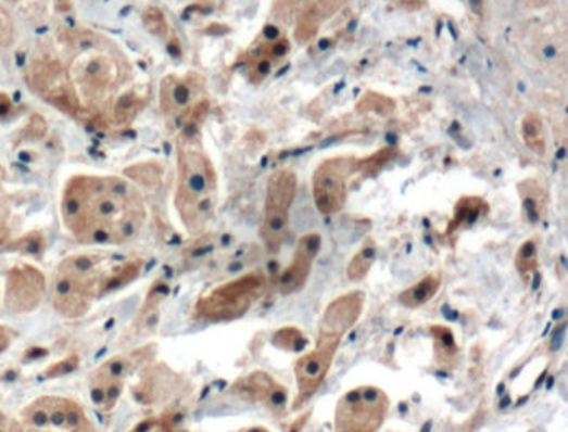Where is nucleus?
Returning <instances> with one entry per match:
<instances>
[{"mask_svg":"<svg viewBox=\"0 0 568 432\" xmlns=\"http://www.w3.org/2000/svg\"><path fill=\"white\" fill-rule=\"evenodd\" d=\"M65 227L86 244H122L139 234L146 206L127 180L114 176H77L62 198Z\"/></svg>","mask_w":568,"mask_h":432,"instance_id":"f257e3e1","label":"nucleus"},{"mask_svg":"<svg viewBox=\"0 0 568 432\" xmlns=\"http://www.w3.org/2000/svg\"><path fill=\"white\" fill-rule=\"evenodd\" d=\"M140 269V261L115 263L105 254L67 257L54 279V307L65 317L84 316L93 301L129 284Z\"/></svg>","mask_w":568,"mask_h":432,"instance_id":"f03ea898","label":"nucleus"},{"mask_svg":"<svg viewBox=\"0 0 568 432\" xmlns=\"http://www.w3.org/2000/svg\"><path fill=\"white\" fill-rule=\"evenodd\" d=\"M72 61L68 76L84 107H102L111 101L130 74L129 62L111 40L92 33H80L68 40Z\"/></svg>","mask_w":568,"mask_h":432,"instance_id":"7ed1b4c3","label":"nucleus"},{"mask_svg":"<svg viewBox=\"0 0 568 432\" xmlns=\"http://www.w3.org/2000/svg\"><path fill=\"white\" fill-rule=\"evenodd\" d=\"M176 207L187 231L199 234L214 216L217 176L199 136H186L177 149Z\"/></svg>","mask_w":568,"mask_h":432,"instance_id":"20e7f679","label":"nucleus"},{"mask_svg":"<svg viewBox=\"0 0 568 432\" xmlns=\"http://www.w3.org/2000/svg\"><path fill=\"white\" fill-rule=\"evenodd\" d=\"M265 279L258 272L239 276L224 282L202 295L193 307V316L204 322H230L245 316L247 310L261 300L264 294Z\"/></svg>","mask_w":568,"mask_h":432,"instance_id":"39448f33","label":"nucleus"},{"mask_svg":"<svg viewBox=\"0 0 568 432\" xmlns=\"http://www.w3.org/2000/svg\"><path fill=\"white\" fill-rule=\"evenodd\" d=\"M390 411V397L377 385H358L340 397L336 432H379Z\"/></svg>","mask_w":568,"mask_h":432,"instance_id":"423d86ee","label":"nucleus"},{"mask_svg":"<svg viewBox=\"0 0 568 432\" xmlns=\"http://www.w3.org/2000/svg\"><path fill=\"white\" fill-rule=\"evenodd\" d=\"M298 185V176L290 169L277 170L268 179L261 236L270 251H277L286 241Z\"/></svg>","mask_w":568,"mask_h":432,"instance_id":"0eeeda50","label":"nucleus"},{"mask_svg":"<svg viewBox=\"0 0 568 432\" xmlns=\"http://www.w3.org/2000/svg\"><path fill=\"white\" fill-rule=\"evenodd\" d=\"M27 82L43 101L61 109L65 114L80 117V111H84L83 105L72 86L67 67L59 59L52 58V55H40V58L34 59L27 71Z\"/></svg>","mask_w":568,"mask_h":432,"instance_id":"6e6552de","label":"nucleus"},{"mask_svg":"<svg viewBox=\"0 0 568 432\" xmlns=\"http://www.w3.org/2000/svg\"><path fill=\"white\" fill-rule=\"evenodd\" d=\"M357 169L358 161L354 157H330L318 164L312 179L318 213L330 216L343 209L348 202L349 179Z\"/></svg>","mask_w":568,"mask_h":432,"instance_id":"1a4fd4ad","label":"nucleus"},{"mask_svg":"<svg viewBox=\"0 0 568 432\" xmlns=\"http://www.w3.org/2000/svg\"><path fill=\"white\" fill-rule=\"evenodd\" d=\"M34 428L61 432H96L83 406L67 397L43 396L26 407L24 419Z\"/></svg>","mask_w":568,"mask_h":432,"instance_id":"9d476101","label":"nucleus"},{"mask_svg":"<svg viewBox=\"0 0 568 432\" xmlns=\"http://www.w3.org/2000/svg\"><path fill=\"white\" fill-rule=\"evenodd\" d=\"M339 347V341L317 338L314 350L299 357L298 363H295L298 396L293 399V409H301L320 391L330 368H332Z\"/></svg>","mask_w":568,"mask_h":432,"instance_id":"9b49d317","label":"nucleus"},{"mask_svg":"<svg viewBox=\"0 0 568 432\" xmlns=\"http://www.w3.org/2000/svg\"><path fill=\"white\" fill-rule=\"evenodd\" d=\"M46 278L29 264H18L9 270L5 279L4 307L12 314L33 313L42 303Z\"/></svg>","mask_w":568,"mask_h":432,"instance_id":"f8f14e48","label":"nucleus"},{"mask_svg":"<svg viewBox=\"0 0 568 432\" xmlns=\"http://www.w3.org/2000/svg\"><path fill=\"white\" fill-rule=\"evenodd\" d=\"M365 307V294L362 291L345 292L339 295L324 310L318 321L317 338L332 339L342 343L349 331L357 325Z\"/></svg>","mask_w":568,"mask_h":432,"instance_id":"ddd939ff","label":"nucleus"},{"mask_svg":"<svg viewBox=\"0 0 568 432\" xmlns=\"http://www.w3.org/2000/svg\"><path fill=\"white\" fill-rule=\"evenodd\" d=\"M323 247V238L318 232H308L299 239L292 261L277 278V291L282 295L298 294L311 278L312 267Z\"/></svg>","mask_w":568,"mask_h":432,"instance_id":"4468645a","label":"nucleus"},{"mask_svg":"<svg viewBox=\"0 0 568 432\" xmlns=\"http://www.w3.org/2000/svg\"><path fill=\"white\" fill-rule=\"evenodd\" d=\"M129 372V363L126 357L115 356L105 360L102 366L96 369L90 376V397L102 411H111L112 407L117 404L124 390Z\"/></svg>","mask_w":568,"mask_h":432,"instance_id":"2eb2a0df","label":"nucleus"},{"mask_svg":"<svg viewBox=\"0 0 568 432\" xmlns=\"http://www.w3.org/2000/svg\"><path fill=\"white\" fill-rule=\"evenodd\" d=\"M232 393L247 403L267 406L272 409L286 406L287 391L267 372L255 371L233 382Z\"/></svg>","mask_w":568,"mask_h":432,"instance_id":"dca6fc26","label":"nucleus"},{"mask_svg":"<svg viewBox=\"0 0 568 432\" xmlns=\"http://www.w3.org/2000/svg\"><path fill=\"white\" fill-rule=\"evenodd\" d=\"M197 94L195 80L187 77L168 76L161 84V107L165 116L182 117L192 114L193 109L199 104L192 105Z\"/></svg>","mask_w":568,"mask_h":432,"instance_id":"f3484780","label":"nucleus"},{"mask_svg":"<svg viewBox=\"0 0 568 432\" xmlns=\"http://www.w3.org/2000/svg\"><path fill=\"white\" fill-rule=\"evenodd\" d=\"M439 276H427L422 281L415 282L414 285L401 292L399 303L408 307V309H417V307L426 306L427 303H430V300L439 292Z\"/></svg>","mask_w":568,"mask_h":432,"instance_id":"a211bd4d","label":"nucleus"},{"mask_svg":"<svg viewBox=\"0 0 568 432\" xmlns=\"http://www.w3.org/2000/svg\"><path fill=\"white\" fill-rule=\"evenodd\" d=\"M147 102V90H127L121 96L114 105V120L118 124H127L136 119L137 114L142 111Z\"/></svg>","mask_w":568,"mask_h":432,"instance_id":"6ab92c4d","label":"nucleus"},{"mask_svg":"<svg viewBox=\"0 0 568 432\" xmlns=\"http://www.w3.org/2000/svg\"><path fill=\"white\" fill-rule=\"evenodd\" d=\"M377 245L374 241H365L362 245L361 251L352 257L351 263L348 266V278L351 281H362L367 278L368 272L373 269L374 263H376Z\"/></svg>","mask_w":568,"mask_h":432,"instance_id":"aec40b11","label":"nucleus"},{"mask_svg":"<svg viewBox=\"0 0 568 432\" xmlns=\"http://www.w3.org/2000/svg\"><path fill=\"white\" fill-rule=\"evenodd\" d=\"M523 142L530 151L535 154L543 155L547 151V141H545V130H543V123L537 114L530 112L527 114L522 123Z\"/></svg>","mask_w":568,"mask_h":432,"instance_id":"412c9836","label":"nucleus"},{"mask_svg":"<svg viewBox=\"0 0 568 432\" xmlns=\"http://www.w3.org/2000/svg\"><path fill=\"white\" fill-rule=\"evenodd\" d=\"M515 269L520 276L535 275L539 269V245L535 241H526L515 256Z\"/></svg>","mask_w":568,"mask_h":432,"instance_id":"4be33fe9","label":"nucleus"},{"mask_svg":"<svg viewBox=\"0 0 568 432\" xmlns=\"http://www.w3.org/2000/svg\"><path fill=\"white\" fill-rule=\"evenodd\" d=\"M274 344L282 347V350L299 353V351H304L305 346H307V338H305L304 332L299 331L298 328L289 326V328H283L276 332V335H274Z\"/></svg>","mask_w":568,"mask_h":432,"instance_id":"5701e85b","label":"nucleus"},{"mask_svg":"<svg viewBox=\"0 0 568 432\" xmlns=\"http://www.w3.org/2000/svg\"><path fill=\"white\" fill-rule=\"evenodd\" d=\"M522 192V202H523V214H526V219L529 223H539L542 219L543 211V198L542 191L535 186H527V191L523 188H520Z\"/></svg>","mask_w":568,"mask_h":432,"instance_id":"b1692460","label":"nucleus"},{"mask_svg":"<svg viewBox=\"0 0 568 432\" xmlns=\"http://www.w3.org/2000/svg\"><path fill=\"white\" fill-rule=\"evenodd\" d=\"M308 4H311V0H276L274 17L276 21L287 24V22L298 18Z\"/></svg>","mask_w":568,"mask_h":432,"instance_id":"393cba45","label":"nucleus"},{"mask_svg":"<svg viewBox=\"0 0 568 432\" xmlns=\"http://www.w3.org/2000/svg\"><path fill=\"white\" fill-rule=\"evenodd\" d=\"M143 26L149 33L157 37H167L171 33V24L164 12L159 8H149L142 14Z\"/></svg>","mask_w":568,"mask_h":432,"instance_id":"a878e982","label":"nucleus"},{"mask_svg":"<svg viewBox=\"0 0 568 432\" xmlns=\"http://www.w3.org/2000/svg\"><path fill=\"white\" fill-rule=\"evenodd\" d=\"M432 334L436 338L437 346H439L440 356L451 357L457 354V346H455L451 329L443 328V326H433Z\"/></svg>","mask_w":568,"mask_h":432,"instance_id":"bb28decb","label":"nucleus"},{"mask_svg":"<svg viewBox=\"0 0 568 432\" xmlns=\"http://www.w3.org/2000/svg\"><path fill=\"white\" fill-rule=\"evenodd\" d=\"M15 26L11 14L0 5V48H8L14 42Z\"/></svg>","mask_w":568,"mask_h":432,"instance_id":"cd10ccee","label":"nucleus"},{"mask_svg":"<svg viewBox=\"0 0 568 432\" xmlns=\"http://www.w3.org/2000/svg\"><path fill=\"white\" fill-rule=\"evenodd\" d=\"M349 0H317L314 4H311L314 8V11L317 12L320 21L324 18L330 17V15L336 14L337 11L348 4Z\"/></svg>","mask_w":568,"mask_h":432,"instance_id":"c85d7f7f","label":"nucleus"},{"mask_svg":"<svg viewBox=\"0 0 568 432\" xmlns=\"http://www.w3.org/2000/svg\"><path fill=\"white\" fill-rule=\"evenodd\" d=\"M77 364H79V357H67V359L61 360V363L54 364V366L47 369V371L43 372V378H59V376L68 374V372L77 368Z\"/></svg>","mask_w":568,"mask_h":432,"instance_id":"c756f323","label":"nucleus"},{"mask_svg":"<svg viewBox=\"0 0 568 432\" xmlns=\"http://www.w3.org/2000/svg\"><path fill=\"white\" fill-rule=\"evenodd\" d=\"M132 432H172V422L165 418L146 419L137 424Z\"/></svg>","mask_w":568,"mask_h":432,"instance_id":"7c9ffc66","label":"nucleus"},{"mask_svg":"<svg viewBox=\"0 0 568 432\" xmlns=\"http://www.w3.org/2000/svg\"><path fill=\"white\" fill-rule=\"evenodd\" d=\"M12 339H14V331H11L8 326H0V353H4L11 346Z\"/></svg>","mask_w":568,"mask_h":432,"instance_id":"2f4dec72","label":"nucleus"},{"mask_svg":"<svg viewBox=\"0 0 568 432\" xmlns=\"http://www.w3.org/2000/svg\"><path fill=\"white\" fill-rule=\"evenodd\" d=\"M11 99H9L5 94H0V119H2V117L8 116L9 112H11Z\"/></svg>","mask_w":568,"mask_h":432,"instance_id":"473e14b6","label":"nucleus"},{"mask_svg":"<svg viewBox=\"0 0 568 432\" xmlns=\"http://www.w3.org/2000/svg\"><path fill=\"white\" fill-rule=\"evenodd\" d=\"M249 432H268L267 429H262V428H255V429H251V431Z\"/></svg>","mask_w":568,"mask_h":432,"instance_id":"72a5a7b5","label":"nucleus"},{"mask_svg":"<svg viewBox=\"0 0 568 432\" xmlns=\"http://www.w3.org/2000/svg\"><path fill=\"white\" fill-rule=\"evenodd\" d=\"M0 241H2V234H0Z\"/></svg>","mask_w":568,"mask_h":432,"instance_id":"f704fd0d","label":"nucleus"},{"mask_svg":"<svg viewBox=\"0 0 568 432\" xmlns=\"http://www.w3.org/2000/svg\"><path fill=\"white\" fill-rule=\"evenodd\" d=\"M389 432H393V431H389Z\"/></svg>","mask_w":568,"mask_h":432,"instance_id":"c9c22d12","label":"nucleus"}]
</instances>
